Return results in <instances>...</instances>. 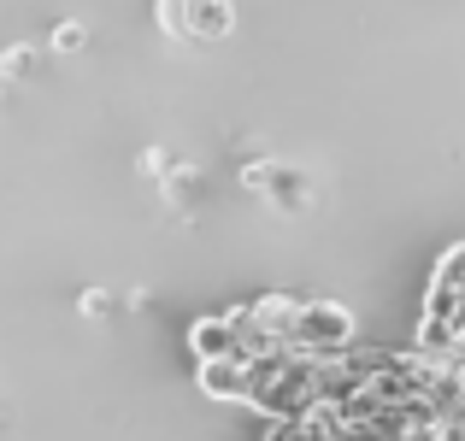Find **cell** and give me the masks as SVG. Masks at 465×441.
<instances>
[{"instance_id": "cell-1", "label": "cell", "mask_w": 465, "mask_h": 441, "mask_svg": "<svg viewBox=\"0 0 465 441\" xmlns=\"http://www.w3.org/2000/svg\"><path fill=\"white\" fill-rule=\"evenodd\" d=\"M295 353H307V359H341V353H353V312L341 300H301Z\"/></svg>"}, {"instance_id": "cell-2", "label": "cell", "mask_w": 465, "mask_h": 441, "mask_svg": "<svg viewBox=\"0 0 465 441\" xmlns=\"http://www.w3.org/2000/svg\"><path fill=\"white\" fill-rule=\"evenodd\" d=\"M242 182H248L253 194H265L272 206H283V212H307L312 182H307V171L283 165V159H260V165H248V171H242Z\"/></svg>"}, {"instance_id": "cell-3", "label": "cell", "mask_w": 465, "mask_h": 441, "mask_svg": "<svg viewBox=\"0 0 465 441\" xmlns=\"http://www.w3.org/2000/svg\"><path fill=\"white\" fill-rule=\"evenodd\" d=\"M159 18H165V30L183 35V42H189V35L194 42H224V35L236 30V12L218 6V0H206V6H177V0H165Z\"/></svg>"}, {"instance_id": "cell-4", "label": "cell", "mask_w": 465, "mask_h": 441, "mask_svg": "<svg viewBox=\"0 0 465 441\" xmlns=\"http://www.w3.org/2000/svg\"><path fill=\"white\" fill-rule=\"evenodd\" d=\"M194 388H201L206 400H248V395H253V365H248V359L194 365Z\"/></svg>"}, {"instance_id": "cell-5", "label": "cell", "mask_w": 465, "mask_h": 441, "mask_svg": "<svg viewBox=\"0 0 465 441\" xmlns=\"http://www.w3.org/2000/svg\"><path fill=\"white\" fill-rule=\"evenodd\" d=\"M189 353H194V365H213V359H242V353H236V329H230V312L194 318V324H189Z\"/></svg>"}, {"instance_id": "cell-6", "label": "cell", "mask_w": 465, "mask_h": 441, "mask_svg": "<svg viewBox=\"0 0 465 441\" xmlns=\"http://www.w3.org/2000/svg\"><path fill=\"white\" fill-rule=\"evenodd\" d=\"M83 42H89V30H83V24H59V30H54V54H77Z\"/></svg>"}, {"instance_id": "cell-7", "label": "cell", "mask_w": 465, "mask_h": 441, "mask_svg": "<svg viewBox=\"0 0 465 441\" xmlns=\"http://www.w3.org/2000/svg\"><path fill=\"white\" fill-rule=\"evenodd\" d=\"M30 47H12V54H6V77H30Z\"/></svg>"}, {"instance_id": "cell-8", "label": "cell", "mask_w": 465, "mask_h": 441, "mask_svg": "<svg viewBox=\"0 0 465 441\" xmlns=\"http://www.w3.org/2000/svg\"><path fill=\"white\" fill-rule=\"evenodd\" d=\"M442 441H465V424H448V430H442Z\"/></svg>"}]
</instances>
